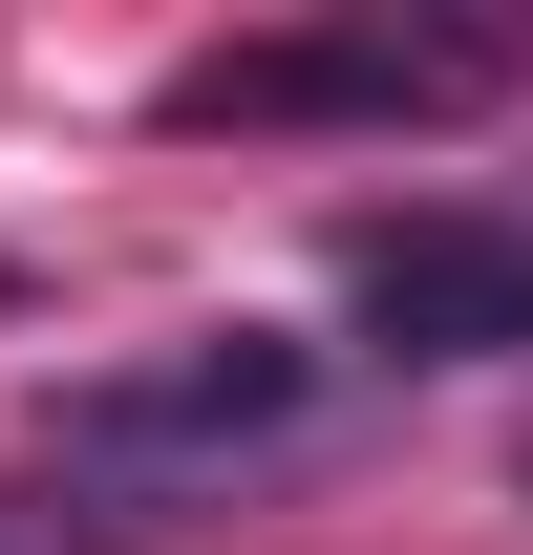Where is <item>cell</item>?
Instances as JSON below:
<instances>
[{
  "label": "cell",
  "instance_id": "1",
  "mask_svg": "<svg viewBox=\"0 0 533 555\" xmlns=\"http://www.w3.org/2000/svg\"><path fill=\"white\" fill-rule=\"evenodd\" d=\"M533 43L512 22H299V43H193L171 65V129H405V107H491Z\"/></svg>",
  "mask_w": 533,
  "mask_h": 555
},
{
  "label": "cell",
  "instance_id": "2",
  "mask_svg": "<svg viewBox=\"0 0 533 555\" xmlns=\"http://www.w3.org/2000/svg\"><path fill=\"white\" fill-rule=\"evenodd\" d=\"M299 406H321V343L213 321V343H171V363H107V385H65V406H43V449H65L86 491H193V470H257Z\"/></svg>",
  "mask_w": 533,
  "mask_h": 555
},
{
  "label": "cell",
  "instance_id": "3",
  "mask_svg": "<svg viewBox=\"0 0 533 555\" xmlns=\"http://www.w3.org/2000/svg\"><path fill=\"white\" fill-rule=\"evenodd\" d=\"M341 299L385 363H512L533 343V214H363Z\"/></svg>",
  "mask_w": 533,
  "mask_h": 555
},
{
  "label": "cell",
  "instance_id": "4",
  "mask_svg": "<svg viewBox=\"0 0 533 555\" xmlns=\"http://www.w3.org/2000/svg\"><path fill=\"white\" fill-rule=\"evenodd\" d=\"M512 491H533V427H512Z\"/></svg>",
  "mask_w": 533,
  "mask_h": 555
}]
</instances>
